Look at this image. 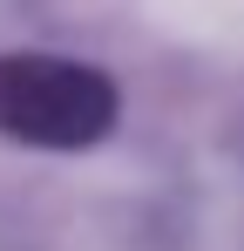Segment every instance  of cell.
<instances>
[{
  "label": "cell",
  "mask_w": 244,
  "mask_h": 251,
  "mask_svg": "<svg viewBox=\"0 0 244 251\" xmlns=\"http://www.w3.org/2000/svg\"><path fill=\"white\" fill-rule=\"evenodd\" d=\"M122 116L116 82L68 54H0V136L27 150H88Z\"/></svg>",
  "instance_id": "6da1fadb"
}]
</instances>
